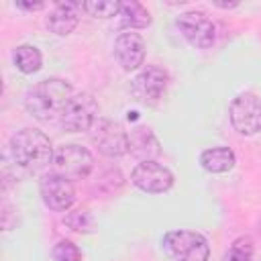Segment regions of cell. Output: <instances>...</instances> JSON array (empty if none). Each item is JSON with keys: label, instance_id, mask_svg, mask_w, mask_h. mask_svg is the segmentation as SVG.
<instances>
[{"label": "cell", "instance_id": "cell-1", "mask_svg": "<svg viewBox=\"0 0 261 261\" xmlns=\"http://www.w3.org/2000/svg\"><path fill=\"white\" fill-rule=\"evenodd\" d=\"M73 94L75 92L69 82L59 77H47L29 88V92L24 94V108L33 118L49 122L55 116H61V110Z\"/></svg>", "mask_w": 261, "mask_h": 261}, {"label": "cell", "instance_id": "cell-2", "mask_svg": "<svg viewBox=\"0 0 261 261\" xmlns=\"http://www.w3.org/2000/svg\"><path fill=\"white\" fill-rule=\"evenodd\" d=\"M6 153L12 157V163L24 171H39L53 161V145L43 130L20 128L10 137Z\"/></svg>", "mask_w": 261, "mask_h": 261}, {"label": "cell", "instance_id": "cell-3", "mask_svg": "<svg viewBox=\"0 0 261 261\" xmlns=\"http://www.w3.org/2000/svg\"><path fill=\"white\" fill-rule=\"evenodd\" d=\"M161 247L171 261H208L210 257L206 237L196 230H167L161 239Z\"/></svg>", "mask_w": 261, "mask_h": 261}, {"label": "cell", "instance_id": "cell-4", "mask_svg": "<svg viewBox=\"0 0 261 261\" xmlns=\"http://www.w3.org/2000/svg\"><path fill=\"white\" fill-rule=\"evenodd\" d=\"M228 118L239 135L251 137L261 133V98L253 92L239 94L228 106Z\"/></svg>", "mask_w": 261, "mask_h": 261}, {"label": "cell", "instance_id": "cell-5", "mask_svg": "<svg viewBox=\"0 0 261 261\" xmlns=\"http://www.w3.org/2000/svg\"><path fill=\"white\" fill-rule=\"evenodd\" d=\"M53 173H59L67 179H82L88 177L94 169L92 153L82 145H61L53 153Z\"/></svg>", "mask_w": 261, "mask_h": 261}, {"label": "cell", "instance_id": "cell-6", "mask_svg": "<svg viewBox=\"0 0 261 261\" xmlns=\"http://www.w3.org/2000/svg\"><path fill=\"white\" fill-rule=\"evenodd\" d=\"M88 133H90V141L98 147L102 155L122 157L124 153H128V133L122 128V124L98 116Z\"/></svg>", "mask_w": 261, "mask_h": 261}, {"label": "cell", "instance_id": "cell-7", "mask_svg": "<svg viewBox=\"0 0 261 261\" xmlns=\"http://www.w3.org/2000/svg\"><path fill=\"white\" fill-rule=\"evenodd\" d=\"M96 118H98V102L94 100V96L88 92H77L69 98L65 108L61 110L59 124L67 133H80V130H90Z\"/></svg>", "mask_w": 261, "mask_h": 261}, {"label": "cell", "instance_id": "cell-8", "mask_svg": "<svg viewBox=\"0 0 261 261\" xmlns=\"http://www.w3.org/2000/svg\"><path fill=\"white\" fill-rule=\"evenodd\" d=\"M167 82H169V75L163 67L159 65H147L143 67L133 84H130V92H133V98L139 102V104H145V106H155L165 90H167Z\"/></svg>", "mask_w": 261, "mask_h": 261}, {"label": "cell", "instance_id": "cell-9", "mask_svg": "<svg viewBox=\"0 0 261 261\" xmlns=\"http://www.w3.org/2000/svg\"><path fill=\"white\" fill-rule=\"evenodd\" d=\"M175 27L179 29L181 37L196 49H208L216 39V27L214 22L200 10H188L181 12L175 18Z\"/></svg>", "mask_w": 261, "mask_h": 261}, {"label": "cell", "instance_id": "cell-10", "mask_svg": "<svg viewBox=\"0 0 261 261\" xmlns=\"http://www.w3.org/2000/svg\"><path fill=\"white\" fill-rule=\"evenodd\" d=\"M39 194H41L43 204L55 212H65L75 202V188H73L71 179H67L59 173H53V171L45 173L39 179Z\"/></svg>", "mask_w": 261, "mask_h": 261}, {"label": "cell", "instance_id": "cell-11", "mask_svg": "<svg viewBox=\"0 0 261 261\" xmlns=\"http://www.w3.org/2000/svg\"><path fill=\"white\" fill-rule=\"evenodd\" d=\"M130 181L147 194H163L173 186V173L159 161H141L130 171Z\"/></svg>", "mask_w": 261, "mask_h": 261}, {"label": "cell", "instance_id": "cell-12", "mask_svg": "<svg viewBox=\"0 0 261 261\" xmlns=\"http://www.w3.org/2000/svg\"><path fill=\"white\" fill-rule=\"evenodd\" d=\"M145 39L139 33H120L114 41V57L124 71H135L145 61Z\"/></svg>", "mask_w": 261, "mask_h": 261}, {"label": "cell", "instance_id": "cell-13", "mask_svg": "<svg viewBox=\"0 0 261 261\" xmlns=\"http://www.w3.org/2000/svg\"><path fill=\"white\" fill-rule=\"evenodd\" d=\"M80 8H82V4H77V2L55 4L47 16V29L59 37L69 35L80 22Z\"/></svg>", "mask_w": 261, "mask_h": 261}, {"label": "cell", "instance_id": "cell-14", "mask_svg": "<svg viewBox=\"0 0 261 261\" xmlns=\"http://www.w3.org/2000/svg\"><path fill=\"white\" fill-rule=\"evenodd\" d=\"M128 151L141 161L155 159L159 155V143L151 133V128H145V126L133 128L128 135Z\"/></svg>", "mask_w": 261, "mask_h": 261}, {"label": "cell", "instance_id": "cell-15", "mask_svg": "<svg viewBox=\"0 0 261 261\" xmlns=\"http://www.w3.org/2000/svg\"><path fill=\"white\" fill-rule=\"evenodd\" d=\"M237 157L230 147H210L204 149L200 155V165L210 173H226L234 167Z\"/></svg>", "mask_w": 261, "mask_h": 261}, {"label": "cell", "instance_id": "cell-16", "mask_svg": "<svg viewBox=\"0 0 261 261\" xmlns=\"http://www.w3.org/2000/svg\"><path fill=\"white\" fill-rule=\"evenodd\" d=\"M120 27L122 29H147L151 24V12L137 0H126L120 2Z\"/></svg>", "mask_w": 261, "mask_h": 261}, {"label": "cell", "instance_id": "cell-17", "mask_svg": "<svg viewBox=\"0 0 261 261\" xmlns=\"http://www.w3.org/2000/svg\"><path fill=\"white\" fill-rule=\"evenodd\" d=\"M12 61L20 73H35L43 65V55L35 45H18L12 53Z\"/></svg>", "mask_w": 261, "mask_h": 261}, {"label": "cell", "instance_id": "cell-18", "mask_svg": "<svg viewBox=\"0 0 261 261\" xmlns=\"http://www.w3.org/2000/svg\"><path fill=\"white\" fill-rule=\"evenodd\" d=\"M82 10L94 18H112L120 12L118 0H86L82 2Z\"/></svg>", "mask_w": 261, "mask_h": 261}, {"label": "cell", "instance_id": "cell-19", "mask_svg": "<svg viewBox=\"0 0 261 261\" xmlns=\"http://www.w3.org/2000/svg\"><path fill=\"white\" fill-rule=\"evenodd\" d=\"M63 222H65L71 230H75V232H92V230L96 228V218H94L88 210H82V208H77V210L65 214Z\"/></svg>", "mask_w": 261, "mask_h": 261}, {"label": "cell", "instance_id": "cell-20", "mask_svg": "<svg viewBox=\"0 0 261 261\" xmlns=\"http://www.w3.org/2000/svg\"><path fill=\"white\" fill-rule=\"evenodd\" d=\"M251 259H253L251 237H239L222 257V261H251Z\"/></svg>", "mask_w": 261, "mask_h": 261}, {"label": "cell", "instance_id": "cell-21", "mask_svg": "<svg viewBox=\"0 0 261 261\" xmlns=\"http://www.w3.org/2000/svg\"><path fill=\"white\" fill-rule=\"evenodd\" d=\"M51 255H53V261H82L80 247L75 243H71V241H65V239H61L53 247Z\"/></svg>", "mask_w": 261, "mask_h": 261}, {"label": "cell", "instance_id": "cell-22", "mask_svg": "<svg viewBox=\"0 0 261 261\" xmlns=\"http://www.w3.org/2000/svg\"><path fill=\"white\" fill-rule=\"evenodd\" d=\"M16 8H20V10H41V8H45V2H16Z\"/></svg>", "mask_w": 261, "mask_h": 261}, {"label": "cell", "instance_id": "cell-23", "mask_svg": "<svg viewBox=\"0 0 261 261\" xmlns=\"http://www.w3.org/2000/svg\"><path fill=\"white\" fill-rule=\"evenodd\" d=\"M214 6H218V8H234V6H239V2H212Z\"/></svg>", "mask_w": 261, "mask_h": 261}]
</instances>
